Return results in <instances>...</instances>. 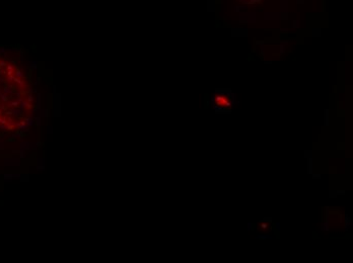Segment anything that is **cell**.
I'll return each mask as SVG.
<instances>
[{
	"mask_svg": "<svg viewBox=\"0 0 353 263\" xmlns=\"http://www.w3.org/2000/svg\"><path fill=\"white\" fill-rule=\"evenodd\" d=\"M260 226H261V228H262V229H267V228H268V225H267V224H265V222H261Z\"/></svg>",
	"mask_w": 353,
	"mask_h": 263,
	"instance_id": "cell-5",
	"label": "cell"
},
{
	"mask_svg": "<svg viewBox=\"0 0 353 263\" xmlns=\"http://www.w3.org/2000/svg\"><path fill=\"white\" fill-rule=\"evenodd\" d=\"M312 176H314V178H315V179H320V177H321L320 174H314Z\"/></svg>",
	"mask_w": 353,
	"mask_h": 263,
	"instance_id": "cell-8",
	"label": "cell"
},
{
	"mask_svg": "<svg viewBox=\"0 0 353 263\" xmlns=\"http://www.w3.org/2000/svg\"><path fill=\"white\" fill-rule=\"evenodd\" d=\"M351 224H352V222L350 221L349 218H347V217H346V218H345V228L347 229L348 227L351 226Z\"/></svg>",
	"mask_w": 353,
	"mask_h": 263,
	"instance_id": "cell-2",
	"label": "cell"
},
{
	"mask_svg": "<svg viewBox=\"0 0 353 263\" xmlns=\"http://www.w3.org/2000/svg\"><path fill=\"white\" fill-rule=\"evenodd\" d=\"M267 238H271L270 236L266 235V236H257V239H267Z\"/></svg>",
	"mask_w": 353,
	"mask_h": 263,
	"instance_id": "cell-6",
	"label": "cell"
},
{
	"mask_svg": "<svg viewBox=\"0 0 353 263\" xmlns=\"http://www.w3.org/2000/svg\"><path fill=\"white\" fill-rule=\"evenodd\" d=\"M309 173H312V159L309 158V170H308Z\"/></svg>",
	"mask_w": 353,
	"mask_h": 263,
	"instance_id": "cell-3",
	"label": "cell"
},
{
	"mask_svg": "<svg viewBox=\"0 0 353 263\" xmlns=\"http://www.w3.org/2000/svg\"><path fill=\"white\" fill-rule=\"evenodd\" d=\"M329 193H330V195H329V197H336V191H332V190H330V191H329Z\"/></svg>",
	"mask_w": 353,
	"mask_h": 263,
	"instance_id": "cell-4",
	"label": "cell"
},
{
	"mask_svg": "<svg viewBox=\"0 0 353 263\" xmlns=\"http://www.w3.org/2000/svg\"><path fill=\"white\" fill-rule=\"evenodd\" d=\"M336 193H338V194H342V195H344V194H345V191H344V190H337V191H336Z\"/></svg>",
	"mask_w": 353,
	"mask_h": 263,
	"instance_id": "cell-7",
	"label": "cell"
},
{
	"mask_svg": "<svg viewBox=\"0 0 353 263\" xmlns=\"http://www.w3.org/2000/svg\"><path fill=\"white\" fill-rule=\"evenodd\" d=\"M213 101L216 107H219V108H227L231 105L230 97H228V95L224 94V93H219V94L215 95Z\"/></svg>",
	"mask_w": 353,
	"mask_h": 263,
	"instance_id": "cell-1",
	"label": "cell"
}]
</instances>
